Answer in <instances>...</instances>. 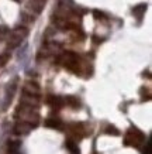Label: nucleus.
Wrapping results in <instances>:
<instances>
[{
  "label": "nucleus",
  "instance_id": "nucleus-1",
  "mask_svg": "<svg viewBox=\"0 0 152 154\" xmlns=\"http://www.w3.org/2000/svg\"><path fill=\"white\" fill-rule=\"evenodd\" d=\"M145 140V136L138 130V129H130L125 134V144L127 146H134V147H139Z\"/></svg>",
  "mask_w": 152,
  "mask_h": 154
},
{
  "label": "nucleus",
  "instance_id": "nucleus-2",
  "mask_svg": "<svg viewBox=\"0 0 152 154\" xmlns=\"http://www.w3.org/2000/svg\"><path fill=\"white\" fill-rule=\"evenodd\" d=\"M27 34H28V30L25 27H17L13 33H11V35H10L9 47L10 48H16L17 45H20L21 41L27 37Z\"/></svg>",
  "mask_w": 152,
  "mask_h": 154
},
{
  "label": "nucleus",
  "instance_id": "nucleus-3",
  "mask_svg": "<svg viewBox=\"0 0 152 154\" xmlns=\"http://www.w3.org/2000/svg\"><path fill=\"white\" fill-rule=\"evenodd\" d=\"M69 130H70V134L78 137V139H82V137L86 136V130H85L82 123H72L69 126Z\"/></svg>",
  "mask_w": 152,
  "mask_h": 154
},
{
  "label": "nucleus",
  "instance_id": "nucleus-4",
  "mask_svg": "<svg viewBox=\"0 0 152 154\" xmlns=\"http://www.w3.org/2000/svg\"><path fill=\"white\" fill-rule=\"evenodd\" d=\"M31 129H32L31 125L23 120V122H19V123L14 126V133H16V134H28Z\"/></svg>",
  "mask_w": 152,
  "mask_h": 154
},
{
  "label": "nucleus",
  "instance_id": "nucleus-5",
  "mask_svg": "<svg viewBox=\"0 0 152 154\" xmlns=\"http://www.w3.org/2000/svg\"><path fill=\"white\" fill-rule=\"evenodd\" d=\"M145 11H147V5H138V6H135V7L133 9V14L138 20L142 19V16L145 14Z\"/></svg>",
  "mask_w": 152,
  "mask_h": 154
},
{
  "label": "nucleus",
  "instance_id": "nucleus-6",
  "mask_svg": "<svg viewBox=\"0 0 152 154\" xmlns=\"http://www.w3.org/2000/svg\"><path fill=\"white\" fill-rule=\"evenodd\" d=\"M24 92H25V94H30V95H38L40 88H38L37 84H31V82H28V84L24 86Z\"/></svg>",
  "mask_w": 152,
  "mask_h": 154
},
{
  "label": "nucleus",
  "instance_id": "nucleus-7",
  "mask_svg": "<svg viewBox=\"0 0 152 154\" xmlns=\"http://www.w3.org/2000/svg\"><path fill=\"white\" fill-rule=\"evenodd\" d=\"M48 103H49L52 107L59 109V107L64 105V99H61L59 96H49V98H48Z\"/></svg>",
  "mask_w": 152,
  "mask_h": 154
},
{
  "label": "nucleus",
  "instance_id": "nucleus-8",
  "mask_svg": "<svg viewBox=\"0 0 152 154\" xmlns=\"http://www.w3.org/2000/svg\"><path fill=\"white\" fill-rule=\"evenodd\" d=\"M14 91H16V82L13 84H10L6 89V105L9 102H11V99H13V95H14Z\"/></svg>",
  "mask_w": 152,
  "mask_h": 154
},
{
  "label": "nucleus",
  "instance_id": "nucleus-9",
  "mask_svg": "<svg viewBox=\"0 0 152 154\" xmlns=\"http://www.w3.org/2000/svg\"><path fill=\"white\" fill-rule=\"evenodd\" d=\"M68 106H70V107H73V109H78L79 107V100H78V98H75V96H66V99L64 100Z\"/></svg>",
  "mask_w": 152,
  "mask_h": 154
},
{
  "label": "nucleus",
  "instance_id": "nucleus-10",
  "mask_svg": "<svg viewBox=\"0 0 152 154\" xmlns=\"http://www.w3.org/2000/svg\"><path fill=\"white\" fill-rule=\"evenodd\" d=\"M61 120L59 119H48V120H45V126L46 127H54V129H58V127H61Z\"/></svg>",
  "mask_w": 152,
  "mask_h": 154
},
{
  "label": "nucleus",
  "instance_id": "nucleus-11",
  "mask_svg": "<svg viewBox=\"0 0 152 154\" xmlns=\"http://www.w3.org/2000/svg\"><path fill=\"white\" fill-rule=\"evenodd\" d=\"M20 149V141H10L9 143V153L10 154H17Z\"/></svg>",
  "mask_w": 152,
  "mask_h": 154
},
{
  "label": "nucleus",
  "instance_id": "nucleus-12",
  "mask_svg": "<svg viewBox=\"0 0 152 154\" xmlns=\"http://www.w3.org/2000/svg\"><path fill=\"white\" fill-rule=\"evenodd\" d=\"M106 133H107V134H113V136H118V134H120V131L117 130L114 126H107Z\"/></svg>",
  "mask_w": 152,
  "mask_h": 154
},
{
  "label": "nucleus",
  "instance_id": "nucleus-13",
  "mask_svg": "<svg viewBox=\"0 0 152 154\" xmlns=\"http://www.w3.org/2000/svg\"><path fill=\"white\" fill-rule=\"evenodd\" d=\"M94 16H96V19H104V14L101 13V11H94Z\"/></svg>",
  "mask_w": 152,
  "mask_h": 154
}]
</instances>
